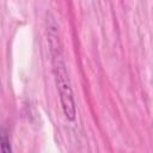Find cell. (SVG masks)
Returning a JSON list of instances; mask_svg holds the SVG:
<instances>
[{
	"mask_svg": "<svg viewBox=\"0 0 153 153\" xmlns=\"http://www.w3.org/2000/svg\"><path fill=\"white\" fill-rule=\"evenodd\" d=\"M50 39V50H51V60H53V72L56 82V87L60 96L62 111L68 121H74L75 118V102L73 96V90L71 87L68 73L66 69V63L62 59V53L60 49L59 39L56 33H49Z\"/></svg>",
	"mask_w": 153,
	"mask_h": 153,
	"instance_id": "cell-1",
	"label": "cell"
},
{
	"mask_svg": "<svg viewBox=\"0 0 153 153\" xmlns=\"http://www.w3.org/2000/svg\"><path fill=\"white\" fill-rule=\"evenodd\" d=\"M0 148H1V153H12L11 142H10V139H8L7 133L5 131V129L1 130V135H0Z\"/></svg>",
	"mask_w": 153,
	"mask_h": 153,
	"instance_id": "cell-2",
	"label": "cell"
}]
</instances>
